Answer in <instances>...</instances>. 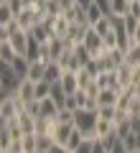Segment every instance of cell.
<instances>
[{
	"mask_svg": "<svg viewBox=\"0 0 140 153\" xmlns=\"http://www.w3.org/2000/svg\"><path fill=\"white\" fill-rule=\"evenodd\" d=\"M69 153H71V151H69Z\"/></svg>",
	"mask_w": 140,
	"mask_h": 153,
	"instance_id": "obj_29",
	"label": "cell"
},
{
	"mask_svg": "<svg viewBox=\"0 0 140 153\" xmlns=\"http://www.w3.org/2000/svg\"><path fill=\"white\" fill-rule=\"evenodd\" d=\"M16 94L23 100V102H33V100H36V82H31V79H23Z\"/></svg>",
	"mask_w": 140,
	"mask_h": 153,
	"instance_id": "obj_8",
	"label": "cell"
},
{
	"mask_svg": "<svg viewBox=\"0 0 140 153\" xmlns=\"http://www.w3.org/2000/svg\"><path fill=\"white\" fill-rule=\"evenodd\" d=\"M127 16H130V18H135V21H140V3H138V0H135V3H130Z\"/></svg>",
	"mask_w": 140,
	"mask_h": 153,
	"instance_id": "obj_24",
	"label": "cell"
},
{
	"mask_svg": "<svg viewBox=\"0 0 140 153\" xmlns=\"http://www.w3.org/2000/svg\"><path fill=\"white\" fill-rule=\"evenodd\" d=\"M125 64L127 66H140V46H133L130 51H125Z\"/></svg>",
	"mask_w": 140,
	"mask_h": 153,
	"instance_id": "obj_14",
	"label": "cell"
},
{
	"mask_svg": "<svg viewBox=\"0 0 140 153\" xmlns=\"http://www.w3.org/2000/svg\"><path fill=\"white\" fill-rule=\"evenodd\" d=\"M92 5H94V0H76V8H81V10H89Z\"/></svg>",
	"mask_w": 140,
	"mask_h": 153,
	"instance_id": "obj_25",
	"label": "cell"
},
{
	"mask_svg": "<svg viewBox=\"0 0 140 153\" xmlns=\"http://www.w3.org/2000/svg\"><path fill=\"white\" fill-rule=\"evenodd\" d=\"M21 76L13 71L10 64H3V69H0V84H3V97H8V94H16L18 87H21Z\"/></svg>",
	"mask_w": 140,
	"mask_h": 153,
	"instance_id": "obj_2",
	"label": "cell"
},
{
	"mask_svg": "<svg viewBox=\"0 0 140 153\" xmlns=\"http://www.w3.org/2000/svg\"><path fill=\"white\" fill-rule=\"evenodd\" d=\"M51 89H54V84H49L46 79H41V82H36V100L51 97Z\"/></svg>",
	"mask_w": 140,
	"mask_h": 153,
	"instance_id": "obj_15",
	"label": "cell"
},
{
	"mask_svg": "<svg viewBox=\"0 0 140 153\" xmlns=\"http://www.w3.org/2000/svg\"><path fill=\"white\" fill-rule=\"evenodd\" d=\"M46 66H49V61H43V59H36L28 64V76L26 79H31V82H41L43 76H46Z\"/></svg>",
	"mask_w": 140,
	"mask_h": 153,
	"instance_id": "obj_7",
	"label": "cell"
},
{
	"mask_svg": "<svg viewBox=\"0 0 140 153\" xmlns=\"http://www.w3.org/2000/svg\"><path fill=\"white\" fill-rule=\"evenodd\" d=\"M133 44H135V46H140V23L135 26V31H133Z\"/></svg>",
	"mask_w": 140,
	"mask_h": 153,
	"instance_id": "obj_26",
	"label": "cell"
},
{
	"mask_svg": "<svg viewBox=\"0 0 140 153\" xmlns=\"http://www.w3.org/2000/svg\"><path fill=\"white\" fill-rule=\"evenodd\" d=\"M71 133H74V123L56 120V123H54V130H51V138H54L56 146H64V148H66V143H69Z\"/></svg>",
	"mask_w": 140,
	"mask_h": 153,
	"instance_id": "obj_3",
	"label": "cell"
},
{
	"mask_svg": "<svg viewBox=\"0 0 140 153\" xmlns=\"http://www.w3.org/2000/svg\"><path fill=\"white\" fill-rule=\"evenodd\" d=\"M61 76H64V66H61L59 61H51V64L46 66V76H43V79H46L49 84H59Z\"/></svg>",
	"mask_w": 140,
	"mask_h": 153,
	"instance_id": "obj_9",
	"label": "cell"
},
{
	"mask_svg": "<svg viewBox=\"0 0 140 153\" xmlns=\"http://www.w3.org/2000/svg\"><path fill=\"white\" fill-rule=\"evenodd\" d=\"M49 153H69V151H66V148L64 146H56V143H54V148H51V151Z\"/></svg>",
	"mask_w": 140,
	"mask_h": 153,
	"instance_id": "obj_27",
	"label": "cell"
},
{
	"mask_svg": "<svg viewBox=\"0 0 140 153\" xmlns=\"http://www.w3.org/2000/svg\"><path fill=\"white\" fill-rule=\"evenodd\" d=\"M84 140H87V138H84V135H81V133H79V130L74 128V133H71L69 143H66V151H76V148H79V146H81Z\"/></svg>",
	"mask_w": 140,
	"mask_h": 153,
	"instance_id": "obj_17",
	"label": "cell"
},
{
	"mask_svg": "<svg viewBox=\"0 0 140 153\" xmlns=\"http://www.w3.org/2000/svg\"><path fill=\"white\" fill-rule=\"evenodd\" d=\"M94 5H97L104 16H112V0H94Z\"/></svg>",
	"mask_w": 140,
	"mask_h": 153,
	"instance_id": "obj_22",
	"label": "cell"
},
{
	"mask_svg": "<svg viewBox=\"0 0 140 153\" xmlns=\"http://www.w3.org/2000/svg\"><path fill=\"white\" fill-rule=\"evenodd\" d=\"M97 123H99V115L97 110H76L74 112V128L87 138V140H97Z\"/></svg>",
	"mask_w": 140,
	"mask_h": 153,
	"instance_id": "obj_1",
	"label": "cell"
},
{
	"mask_svg": "<svg viewBox=\"0 0 140 153\" xmlns=\"http://www.w3.org/2000/svg\"><path fill=\"white\" fill-rule=\"evenodd\" d=\"M23 148H26V153H36V133L23 135Z\"/></svg>",
	"mask_w": 140,
	"mask_h": 153,
	"instance_id": "obj_21",
	"label": "cell"
},
{
	"mask_svg": "<svg viewBox=\"0 0 140 153\" xmlns=\"http://www.w3.org/2000/svg\"><path fill=\"white\" fill-rule=\"evenodd\" d=\"M59 87L64 89V94H76V92H79V76H76V71L64 69V76H61Z\"/></svg>",
	"mask_w": 140,
	"mask_h": 153,
	"instance_id": "obj_5",
	"label": "cell"
},
{
	"mask_svg": "<svg viewBox=\"0 0 140 153\" xmlns=\"http://www.w3.org/2000/svg\"><path fill=\"white\" fill-rule=\"evenodd\" d=\"M18 125H21L23 135H31V133H36V117H33V115H28L26 110H23V112L18 115Z\"/></svg>",
	"mask_w": 140,
	"mask_h": 153,
	"instance_id": "obj_10",
	"label": "cell"
},
{
	"mask_svg": "<svg viewBox=\"0 0 140 153\" xmlns=\"http://www.w3.org/2000/svg\"><path fill=\"white\" fill-rule=\"evenodd\" d=\"M0 3H5V5L10 8V10L16 13V16H18L21 10H26V0H0Z\"/></svg>",
	"mask_w": 140,
	"mask_h": 153,
	"instance_id": "obj_20",
	"label": "cell"
},
{
	"mask_svg": "<svg viewBox=\"0 0 140 153\" xmlns=\"http://www.w3.org/2000/svg\"><path fill=\"white\" fill-rule=\"evenodd\" d=\"M138 3H140V0H138Z\"/></svg>",
	"mask_w": 140,
	"mask_h": 153,
	"instance_id": "obj_28",
	"label": "cell"
},
{
	"mask_svg": "<svg viewBox=\"0 0 140 153\" xmlns=\"http://www.w3.org/2000/svg\"><path fill=\"white\" fill-rule=\"evenodd\" d=\"M71 153H94V140H84L76 151H71Z\"/></svg>",
	"mask_w": 140,
	"mask_h": 153,
	"instance_id": "obj_23",
	"label": "cell"
},
{
	"mask_svg": "<svg viewBox=\"0 0 140 153\" xmlns=\"http://www.w3.org/2000/svg\"><path fill=\"white\" fill-rule=\"evenodd\" d=\"M127 8H130V0H112V16H127Z\"/></svg>",
	"mask_w": 140,
	"mask_h": 153,
	"instance_id": "obj_16",
	"label": "cell"
},
{
	"mask_svg": "<svg viewBox=\"0 0 140 153\" xmlns=\"http://www.w3.org/2000/svg\"><path fill=\"white\" fill-rule=\"evenodd\" d=\"M28 64H31V61H28L26 56H18V59L13 61L10 66H13V71H16V74L21 76V79H26V76H28Z\"/></svg>",
	"mask_w": 140,
	"mask_h": 153,
	"instance_id": "obj_13",
	"label": "cell"
},
{
	"mask_svg": "<svg viewBox=\"0 0 140 153\" xmlns=\"http://www.w3.org/2000/svg\"><path fill=\"white\" fill-rule=\"evenodd\" d=\"M117 100H120V89L107 87V89H102V92H99L97 107H117Z\"/></svg>",
	"mask_w": 140,
	"mask_h": 153,
	"instance_id": "obj_6",
	"label": "cell"
},
{
	"mask_svg": "<svg viewBox=\"0 0 140 153\" xmlns=\"http://www.w3.org/2000/svg\"><path fill=\"white\" fill-rule=\"evenodd\" d=\"M99 18H104V13H102V10H99V8H97V5H92V8H89V10H87V23H89V26H94V23H97V21H99Z\"/></svg>",
	"mask_w": 140,
	"mask_h": 153,
	"instance_id": "obj_19",
	"label": "cell"
},
{
	"mask_svg": "<svg viewBox=\"0 0 140 153\" xmlns=\"http://www.w3.org/2000/svg\"><path fill=\"white\" fill-rule=\"evenodd\" d=\"M54 148V138L46 133H36V153H49Z\"/></svg>",
	"mask_w": 140,
	"mask_h": 153,
	"instance_id": "obj_12",
	"label": "cell"
},
{
	"mask_svg": "<svg viewBox=\"0 0 140 153\" xmlns=\"http://www.w3.org/2000/svg\"><path fill=\"white\" fill-rule=\"evenodd\" d=\"M10 46L16 49V54L18 56H26V51H28V44H31V36H28V31H23V28H18L16 33H13L10 38Z\"/></svg>",
	"mask_w": 140,
	"mask_h": 153,
	"instance_id": "obj_4",
	"label": "cell"
},
{
	"mask_svg": "<svg viewBox=\"0 0 140 153\" xmlns=\"http://www.w3.org/2000/svg\"><path fill=\"white\" fill-rule=\"evenodd\" d=\"M97 115L102 120H117V107H97Z\"/></svg>",
	"mask_w": 140,
	"mask_h": 153,
	"instance_id": "obj_18",
	"label": "cell"
},
{
	"mask_svg": "<svg viewBox=\"0 0 140 153\" xmlns=\"http://www.w3.org/2000/svg\"><path fill=\"white\" fill-rule=\"evenodd\" d=\"M16 59H18V54L10 46V41H0V61H3V64H13Z\"/></svg>",
	"mask_w": 140,
	"mask_h": 153,
	"instance_id": "obj_11",
	"label": "cell"
}]
</instances>
